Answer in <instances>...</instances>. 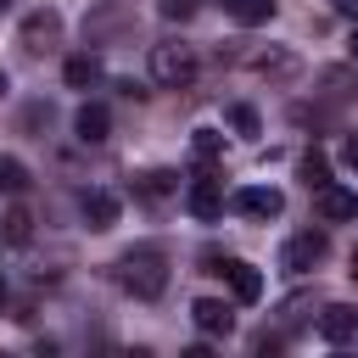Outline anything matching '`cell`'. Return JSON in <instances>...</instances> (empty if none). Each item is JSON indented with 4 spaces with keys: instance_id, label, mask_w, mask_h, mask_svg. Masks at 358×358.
<instances>
[{
    "instance_id": "cell-1",
    "label": "cell",
    "mask_w": 358,
    "mask_h": 358,
    "mask_svg": "<svg viewBox=\"0 0 358 358\" xmlns=\"http://www.w3.org/2000/svg\"><path fill=\"white\" fill-rule=\"evenodd\" d=\"M117 285L134 302H157L168 291V257H162V246H129L117 257Z\"/></svg>"
},
{
    "instance_id": "cell-9",
    "label": "cell",
    "mask_w": 358,
    "mask_h": 358,
    "mask_svg": "<svg viewBox=\"0 0 358 358\" xmlns=\"http://www.w3.org/2000/svg\"><path fill=\"white\" fill-rule=\"evenodd\" d=\"M313 207H319V218H330V224H347V218H358V190H347V185H324V190H313Z\"/></svg>"
},
{
    "instance_id": "cell-3",
    "label": "cell",
    "mask_w": 358,
    "mask_h": 358,
    "mask_svg": "<svg viewBox=\"0 0 358 358\" xmlns=\"http://www.w3.org/2000/svg\"><path fill=\"white\" fill-rule=\"evenodd\" d=\"M324 252H330V235H324V229H302V235H291V241L280 246V268H285V274H308V268L324 263Z\"/></svg>"
},
{
    "instance_id": "cell-4",
    "label": "cell",
    "mask_w": 358,
    "mask_h": 358,
    "mask_svg": "<svg viewBox=\"0 0 358 358\" xmlns=\"http://www.w3.org/2000/svg\"><path fill=\"white\" fill-rule=\"evenodd\" d=\"M229 207H235L241 218H280V213H285V196H280L274 185H241V190L229 196Z\"/></svg>"
},
{
    "instance_id": "cell-26",
    "label": "cell",
    "mask_w": 358,
    "mask_h": 358,
    "mask_svg": "<svg viewBox=\"0 0 358 358\" xmlns=\"http://www.w3.org/2000/svg\"><path fill=\"white\" fill-rule=\"evenodd\" d=\"M6 90H11V78H6V73H0V95H6Z\"/></svg>"
},
{
    "instance_id": "cell-15",
    "label": "cell",
    "mask_w": 358,
    "mask_h": 358,
    "mask_svg": "<svg viewBox=\"0 0 358 358\" xmlns=\"http://www.w3.org/2000/svg\"><path fill=\"white\" fill-rule=\"evenodd\" d=\"M62 78H67V90H90V84L101 78V56H95V50H78V56H67Z\"/></svg>"
},
{
    "instance_id": "cell-13",
    "label": "cell",
    "mask_w": 358,
    "mask_h": 358,
    "mask_svg": "<svg viewBox=\"0 0 358 358\" xmlns=\"http://www.w3.org/2000/svg\"><path fill=\"white\" fill-rule=\"evenodd\" d=\"M84 224L90 229H112L117 224V196L112 190H84Z\"/></svg>"
},
{
    "instance_id": "cell-11",
    "label": "cell",
    "mask_w": 358,
    "mask_h": 358,
    "mask_svg": "<svg viewBox=\"0 0 358 358\" xmlns=\"http://www.w3.org/2000/svg\"><path fill=\"white\" fill-rule=\"evenodd\" d=\"M73 134H78L84 145H101V140L112 134V112H106L101 101H84V106L73 112Z\"/></svg>"
},
{
    "instance_id": "cell-28",
    "label": "cell",
    "mask_w": 358,
    "mask_h": 358,
    "mask_svg": "<svg viewBox=\"0 0 358 358\" xmlns=\"http://www.w3.org/2000/svg\"><path fill=\"white\" fill-rule=\"evenodd\" d=\"M352 274H358V252H352Z\"/></svg>"
},
{
    "instance_id": "cell-5",
    "label": "cell",
    "mask_w": 358,
    "mask_h": 358,
    "mask_svg": "<svg viewBox=\"0 0 358 358\" xmlns=\"http://www.w3.org/2000/svg\"><path fill=\"white\" fill-rule=\"evenodd\" d=\"M207 274H229L235 302H257V296H263V274H257L252 263H241V257H207Z\"/></svg>"
},
{
    "instance_id": "cell-7",
    "label": "cell",
    "mask_w": 358,
    "mask_h": 358,
    "mask_svg": "<svg viewBox=\"0 0 358 358\" xmlns=\"http://www.w3.org/2000/svg\"><path fill=\"white\" fill-rule=\"evenodd\" d=\"M17 39H22V50H50V45L62 39V11H50V6L28 11L22 28H17Z\"/></svg>"
},
{
    "instance_id": "cell-25",
    "label": "cell",
    "mask_w": 358,
    "mask_h": 358,
    "mask_svg": "<svg viewBox=\"0 0 358 358\" xmlns=\"http://www.w3.org/2000/svg\"><path fill=\"white\" fill-rule=\"evenodd\" d=\"M347 56H352V62H358V28H352V39H347Z\"/></svg>"
},
{
    "instance_id": "cell-10",
    "label": "cell",
    "mask_w": 358,
    "mask_h": 358,
    "mask_svg": "<svg viewBox=\"0 0 358 358\" xmlns=\"http://www.w3.org/2000/svg\"><path fill=\"white\" fill-rule=\"evenodd\" d=\"M190 324H196L201 336H229V330H235V313H229V302H218V296H196V302H190Z\"/></svg>"
},
{
    "instance_id": "cell-12",
    "label": "cell",
    "mask_w": 358,
    "mask_h": 358,
    "mask_svg": "<svg viewBox=\"0 0 358 358\" xmlns=\"http://www.w3.org/2000/svg\"><path fill=\"white\" fill-rule=\"evenodd\" d=\"M28 241H34V213L22 201H11L0 213V246H28Z\"/></svg>"
},
{
    "instance_id": "cell-14",
    "label": "cell",
    "mask_w": 358,
    "mask_h": 358,
    "mask_svg": "<svg viewBox=\"0 0 358 358\" xmlns=\"http://www.w3.org/2000/svg\"><path fill=\"white\" fill-rule=\"evenodd\" d=\"M218 6H224V17L241 22V28H263V22L274 17V0H218Z\"/></svg>"
},
{
    "instance_id": "cell-16",
    "label": "cell",
    "mask_w": 358,
    "mask_h": 358,
    "mask_svg": "<svg viewBox=\"0 0 358 358\" xmlns=\"http://www.w3.org/2000/svg\"><path fill=\"white\" fill-rule=\"evenodd\" d=\"M246 67H252L257 78H291V73H296V56H285V50H257V56H246Z\"/></svg>"
},
{
    "instance_id": "cell-18",
    "label": "cell",
    "mask_w": 358,
    "mask_h": 358,
    "mask_svg": "<svg viewBox=\"0 0 358 358\" xmlns=\"http://www.w3.org/2000/svg\"><path fill=\"white\" fill-rule=\"evenodd\" d=\"M296 173H302V185H308V190H324V185H330V157H324V151L313 145V151H302Z\"/></svg>"
},
{
    "instance_id": "cell-19",
    "label": "cell",
    "mask_w": 358,
    "mask_h": 358,
    "mask_svg": "<svg viewBox=\"0 0 358 358\" xmlns=\"http://www.w3.org/2000/svg\"><path fill=\"white\" fill-rule=\"evenodd\" d=\"M34 185V173L17 162V157H0V196H22Z\"/></svg>"
},
{
    "instance_id": "cell-2",
    "label": "cell",
    "mask_w": 358,
    "mask_h": 358,
    "mask_svg": "<svg viewBox=\"0 0 358 358\" xmlns=\"http://www.w3.org/2000/svg\"><path fill=\"white\" fill-rule=\"evenodd\" d=\"M151 78H157L162 90L196 84V50H190V45H151Z\"/></svg>"
},
{
    "instance_id": "cell-8",
    "label": "cell",
    "mask_w": 358,
    "mask_h": 358,
    "mask_svg": "<svg viewBox=\"0 0 358 358\" xmlns=\"http://www.w3.org/2000/svg\"><path fill=\"white\" fill-rule=\"evenodd\" d=\"M185 207H190V218H201V224H213V218L224 213V185H218L213 173H201V179H190V190H185Z\"/></svg>"
},
{
    "instance_id": "cell-17",
    "label": "cell",
    "mask_w": 358,
    "mask_h": 358,
    "mask_svg": "<svg viewBox=\"0 0 358 358\" xmlns=\"http://www.w3.org/2000/svg\"><path fill=\"white\" fill-rule=\"evenodd\" d=\"M173 190H179V173H168V168H151L134 179V196H145V201H168Z\"/></svg>"
},
{
    "instance_id": "cell-22",
    "label": "cell",
    "mask_w": 358,
    "mask_h": 358,
    "mask_svg": "<svg viewBox=\"0 0 358 358\" xmlns=\"http://www.w3.org/2000/svg\"><path fill=\"white\" fill-rule=\"evenodd\" d=\"M196 6H201V0H157V11H162L168 22H185V17H196Z\"/></svg>"
},
{
    "instance_id": "cell-6",
    "label": "cell",
    "mask_w": 358,
    "mask_h": 358,
    "mask_svg": "<svg viewBox=\"0 0 358 358\" xmlns=\"http://www.w3.org/2000/svg\"><path fill=\"white\" fill-rule=\"evenodd\" d=\"M319 336L330 341V347H352L358 341V308L352 302H330V308H319Z\"/></svg>"
},
{
    "instance_id": "cell-27",
    "label": "cell",
    "mask_w": 358,
    "mask_h": 358,
    "mask_svg": "<svg viewBox=\"0 0 358 358\" xmlns=\"http://www.w3.org/2000/svg\"><path fill=\"white\" fill-rule=\"evenodd\" d=\"M0 308H6V280H0Z\"/></svg>"
},
{
    "instance_id": "cell-20",
    "label": "cell",
    "mask_w": 358,
    "mask_h": 358,
    "mask_svg": "<svg viewBox=\"0 0 358 358\" xmlns=\"http://www.w3.org/2000/svg\"><path fill=\"white\" fill-rule=\"evenodd\" d=\"M229 129H235L241 140H257V134H263V117H257V106L235 101V106H229Z\"/></svg>"
},
{
    "instance_id": "cell-29",
    "label": "cell",
    "mask_w": 358,
    "mask_h": 358,
    "mask_svg": "<svg viewBox=\"0 0 358 358\" xmlns=\"http://www.w3.org/2000/svg\"><path fill=\"white\" fill-rule=\"evenodd\" d=\"M6 6H11V0H0V11H6Z\"/></svg>"
},
{
    "instance_id": "cell-24",
    "label": "cell",
    "mask_w": 358,
    "mask_h": 358,
    "mask_svg": "<svg viewBox=\"0 0 358 358\" xmlns=\"http://www.w3.org/2000/svg\"><path fill=\"white\" fill-rule=\"evenodd\" d=\"M330 6H336V11L347 17V22H358V0H330Z\"/></svg>"
},
{
    "instance_id": "cell-23",
    "label": "cell",
    "mask_w": 358,
    "mask_h": 358,
    "mask_svg": "<svg viewBox=\"0 0 358 358\" xmlns=\"http://www.w3.org/2000/svg\"><path fill=\"white\" fill-rule=\"evenodd\" d=\"M341 162L358 173V134H347V140H341Z\"/></svg>"
},
{
    "instance_id": "cell-21",
    "label": "cell",
    "mask_w": 358,
    "mask_h": 358,
    "mask_svg": "<svg viewBox=\"0 0 358 358\" xmlns=\"http://www.w3.org/2000/svg\"><path fill=\"white\" fill-rule=\"evenodd\" d=\"M190 151H196V162L207 168V162H213V157L224 151V134H218V129H196V140H190Z\"/></svg>"
}]
</instances>
